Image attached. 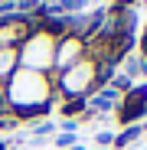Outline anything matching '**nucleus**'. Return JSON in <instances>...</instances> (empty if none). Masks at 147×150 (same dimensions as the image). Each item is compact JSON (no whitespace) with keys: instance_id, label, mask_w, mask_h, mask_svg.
<instances>
[{"instance_id":"nucleus-1","label":"nucleus","mask_w":147,"mask_h":150,"mask_svg":"<svg viewBox=\"0 0 147 150\" xmlns=\"http://www.w3.org/2000/svg\"><path fill=\"white\" fill-rule=\"evenodd\" d=\"M4 88H7V105L20 121L46 114V108L53 105V95H56L53 82L43 72H33V69H16L4 82Z\"/></svg>"},{"instance_id":"nucleus-3","label":"nucleus","mask_w":147,"mask_h":150,"mask_svg":"<svg viewBox=\"0 0 147 150\" xmlns=\"http://www.w3.org/2000/svg\"><path fill=\"white\" fill-rule=\"evenodd\" d=\"M85 59V39L79 36V33H65L59 42H56V52H53V69H59V72H65V69H72L75 62H82Z\"/></svg>"},{"instance_id":"nucleus-6","label":"nucleus","mask_w":147,"mask_h":150,"mask_svg":"<svg viewBox=\"0 0 147 150\" xmlns=\"http://www.w3.org/2000/svg\"><path fill=\"white\" fill-rule=\"evenodd\" d=\"M59 111L65 117H79L88 111V98H59Z\"/></svg>"},{"instance_id":"nucleus-5","label":"nucleus","mask_w":147,"mask_h":150,"mask_svg":"<svg viewBox=\"0 0 147 150\" xmlns=\"http://www.w3.org/2000/svg\"><path fill=\"white\" fill-rule=\"evenodd\" d=\"M20 69V49H0V85Z\"/></svg>"},{"instance_id":"nucleus-2","label":"nucleus","mask_w":147,"mask_h":150,"mask_svg":"<svg viewBox=\"0 0 147 150\" xmlns=\"http://www.w3.org/2000/svg\"><path fill=\"white\" fill-rule=\"evenodd\" d=\"M56 36L46 33L43 26H36L30 33V39L20 46V69H33V72H43L53 69V52H56Z\"/></svg>"},{"instance_id":"nucleus-4","label":"nucleus","mask_w":147,"mask_h":150,"mask_svg":"<svg viewBox=\"0 0 147 150\" xmlns=\"http://www.w3.org/2000/svg\"><path fill=\"white\" fill-rule=\"evenodd\" d=\"M147 111V88H131L124 95V101L118 105V121L121 124H134Z\"/></svg>"},{"instance_id":"nucleus-7","label":"nucleus","mask_w":147,"mask_h":150,"mask_svg":"<svg viewBox=\"0 0 147 150\" xmlns=\"http://www.w3.org/2000/svg\"><path fill=\"white\" fill-rule=\"evenodd\" d=\"M0 150H4V147H0Z\"/></svg>"}]
</instances>
